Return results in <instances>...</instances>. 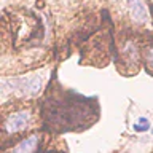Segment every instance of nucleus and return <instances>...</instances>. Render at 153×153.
Segmentation results:
<instances>
[{"label":"nucleus","instance_id":"obj_4","mask_svg":"<svg viewBox=\"0 0 153 153\" xmlns=\"http://www.w3.org/2000/svg\"><path fill=\"white\" fill-rule=\"evenodd\" d=\"M126 2H128V8L131 11L132 18L140 22H145L148 19V10L145 7V3L142 0H126Z\"/></svg>","mask_w":153,"mask_h":153},{"label":"nucleus","instance_id":"obj_7","mask_svg":"<svg viewBox=\"0 0 153 153\" xmlns=\"http://www.w3.org/2000/svg\"><path fill=\"white\" fill-rule=\"evenodd\" d=\"M150 131H152V134H153V126H152V129H150Z\"/></svg>","mask_w":153,"mask_h":153},{"label":"nucleus","instance_id":"obj_5","mask_svg":"<svg viewBox=\"0 0 153 153\" xmlns=\"http://www.w3.org/2000/svg\"><path fill=\"white\" fill-rule=\"evenodd\" d=\"M134 131L136 132H145L147 129H152V126H150V121H148V118H145V117H140L137 120L136 123H134Z\"/></svg>","mask_w":153,"mask_h":153},{"label":"nucleus","instance_id":"obj_6","mask_svg":"<svg viewBox=\"0 0 153 153\" xmlns=\"http://www.w3.org/2000/svg\"><path fill=\"white\" fill-rule=\"evenodd\" d=\"M145 61H147V65L150 69H153V46H150L145 51Z\"/></svg>","mask_w":153,"mask_h":153},{"label":"nucleus","instance_id":"obj_3","mask_svg":"<svg viewBox=\"0 0 153 153\" xmlns=\"http://www.w3.org/2000/svg\"><path fill=\"white\" fill-rule=\"evenodd\" d=\"M40 145V136L38 134H30L26 139H22L19 143H16L8 153H35Z\"/></svg>","mask_w":153,"mask_h":153},{"label":"nucleus","instance_id":"obj_1","mask_svg":"<svg viewBox=\"0 0 153 153\" xmlns=\"http://www.w3.org/2000/svg\"><path fill=\"white\" fill-rule=\"evenodd\" d=\"M30 120H32L30 110H26V108L16 110V112L7 115V118H5V121H3V129H5V132H8V134L21 132L29 126Z\"/></svg>","mask_w":153,"mask_h":153},{"label":"nucleus","instance_id":"obj_2","mask_svg":"<svg viewBox=\"0 0 153 153\" xmlns=\"http://www.w3.org/2000/svg\"><path fill=\"white\" fill-rule=\"evenodd\" d=\"M11 88L14 93H21L22 96H32L40 93L42 88V78L40 76H27V78H18L11 80Z\"/></svg>","mask_w":153,"mask_h":153}]
</instances>
